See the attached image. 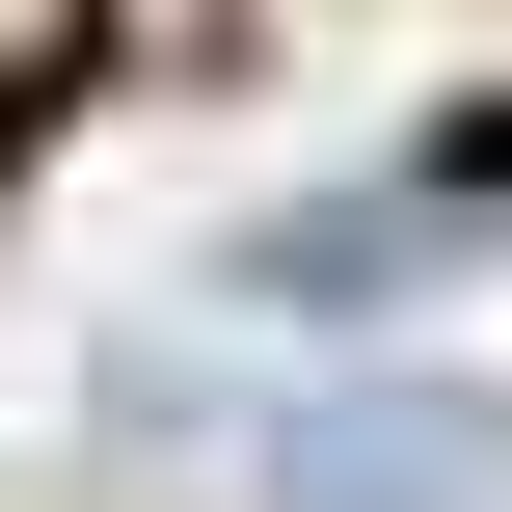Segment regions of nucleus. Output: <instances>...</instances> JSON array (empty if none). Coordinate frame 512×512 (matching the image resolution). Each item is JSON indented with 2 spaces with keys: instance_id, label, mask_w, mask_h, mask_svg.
<instances>
[{
  "instance_id": "1",
  "label": "nucleus",
  "mask_w": 512,
  "mask_h": 512,
  "mask_svg": "<svg viewBox=\"0 0 512 512\" xmlns=\"http://www.w3.org/2000/svg\"><path fill=\"white\" fill-rule=\"evenodd\" d=\"M270 512H486V405L459 378H351L270 432Z\"/></svg>"
}]
</instances>
